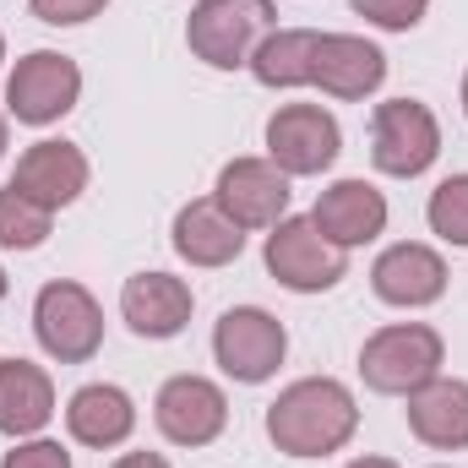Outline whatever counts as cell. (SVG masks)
<instances>
[{"instance_id": "obj_9", "label": "cell", "mask_w": 468, "mask_h": 468, "mask_svg": "<svg viewBox=\"0 0 468 468\" xmlns=\"http://www.w3.org/2000/svg\"><path fill=\"white\" fill-rule=\"evenodd\" d=\"M338 153H344V125H338L333 110H322V104H283V110H272V120H267V158L289 180L333 169Z\"/></svg>"}, {"instance_id": "obj_30", "label": "cell", "mask_w": 468, "mask_h": 468, "mask_svg": "<svg viewBox=\"0 0 468 468\" xmlns=\"http://www.w3.org/2000/svg\"><path fill=\"white\" fill-rule=\"evenodd\" d=\"M5 289H11V278H5V267H0V300H5Z\"/></svg>"}, {"instance_id": "obj_19", "label": "cell", "mask_w": 468, "mask_h": 468, "mask_svg": "<svg viewBox=\"0 0 468 468\" xmlns=\"http://www.w3.org/2000/svg\"><path fill=\"white\" fill-rule=\"evenodd\" d=\"M55 420V381L33 359H0V436L27 441Z\"/></svg>"}, {"instance_id": "obj_2", "label": "cell", "mask_w": 468, "mask_h": 468, "mask_svg": "<svg viewBox=\"0 0 468 468\" xmlns=\"http://www.w3.org/2000/svg\"><path fill=\"white\" fill-rule=\"evenodd\" d=\"M447 365V344L436 327L425 322H392V327H376L359 349V376L370 392L381 398H409L420 392L425 381H436Z\"/></svg>"}, {"instance_id": "obj_21", "label": "cell", "mask_w": 468, "mask_h": 468, "mask_svg": "<svg viewBox=\"0 0 468 468\" xmlns=\"http://www.w3.org/2000/svg\"><path fill=\"white\" fill-rule=\"evenodd\" d=\"M316 27H272L256 55H250V77L272 93H289V88H311V66H316Z\"/></svg>"}, {"instance_id": "obj_28", "label": "cell", "mask_w": 468, "mask_h": 468, "mask_svg": "<svg viewBox=\"0 0 468 468\" xmlns=\"http://www.w3.org/2000/svg\"><path fill=\"white\" fill-rule=\"evenodd\" d=\"M344 468H398L392 458H354V463H344Z\"/></svg>"}, {"instance_id": "obj_18", "label": "cell", "mask_w": 468, "mask_h": 468, "mask_svg": "<svg viewBox=\"0 0 468 468\" xmlns=\"http://www.w3.org/2000/svg\"><path fill=\"white\" fill-rule=\"evenodd\" d=\"M403 403H409L403 409L409 431L425 447H436V452H463L468 447V381L463 376H436L420 392H409Z\"/></svg>"}, {"instance_id": "obj_7", "label": "cell", "mask_w": 468, "mask_h": 468, "mask_svg": "<svg viewBox=\"0 0 468 468\" xmlns=\"http://www.w3.org/2000/svg\"><path fill=\"white\" fill-rule=\"evenodd\" d=\"M283 354H289V333L261 305H234V311L218 316V327H213V359H218V370L229 381H239V387L272 381L278 365H283Z\"/></svg>"}, {"instance_id": "obj_16", "label": "cell", "mask_w": 468, "mask_h": 468, "mask_svg": "<svg viewBox=\"0 0 468 468\" xmlns=\"http://www.w3.org/2000/svg\"><path fill=\"white\" fill-rule=\"evenodd\" d=\"M387 197L370 186V180H333L322 197H316V207H311V224L327 234L338 250H359V245H370V239H381L387 234Z\"/></svg>"}, {"instance_id": "obj_12", "label": "cell", "mask_w": 468, "mask_h": 468, "mask_svg": "<svg viewBox=\"0 0 468 468\" xmlns=\"http://www.w3.org/2000/svg\"><path fill=\"white\" fill-rule=\"evenodd\" d=\"M370 289L381 305H398V311H425L447 294V261L436 245H420V239H398L387 245L376 261H370Z\"/></svg>"}, {"instance_id": "obj_33", "label": "cell", "mask_w": 468, "mask_h": 468, "mask_svg": "<svg viewBox=\"0 0 468 468\" xmlns=\"http://www.w3.org/2000/svg\"><path fill=\"white\" fill-rule=\"evenodd\" d=\"M436 468H447V463H436Z\"/></svg>"}, {"instance_id": "obj_10", "label": "cell", "mask_w": 468, "mask_h": 468, "mask_svg": "<svg viewBox=\"0 0 468 468\" xmlns=\"http://www.w3.org/2000/svg\"><path fill=\"white\" fill-rule=\"evenodd\" d=\"M153 425L164 431V441L175 447H213L229 425V398L218 381L207 376H169L153 398Z\"/></svg>"}, {"instance_id": "obj_5", "label": "cell", "mask_w": 468, "mask_h": 468, "mask_svg": "<svg viewBox=\"0 0 468 468\" xmlns=\"http://www.w3.org/2000/svg\"><path fill=\"white\" fill-rule=\"evenodd\" d=\"M33 338L60 365H88L104 349V305L77 278H55L33 300Z\"/></svg>"}, {"instance_id": "obj_25", "label": "cell", "mask_w": 468, "mask_h": 468, "mask_svg": "<svg viewBox=\"0 0 468 468\" xmlns=\"http://www.w3.org/2000/svg\"><path fill=\"white\" fill-rule=\"evenodd\" d=\"M104 5L110 0H27V11L49 27H82V22L104 16Z\"/></svg>"}, {"instance_id": "obj_6", "label": "cell", "mask_w": 468, "mask_h": 468, "mask_svg": "<svg viewBox=\"0 0 468 468\" xmlns=\"http://www.w3.org/2000/svg\"><path fill=\"white\" fill-rule=\"evenodd\" d=\"M441 158V120L420 99H387L370 115V164L392 180H414Z\"/></svg>"}, {"instance_id": "obj_11", "label": "cell", "mask_w": 468, "mask_h": 468, "mask_svg": "<svg viewBox=\"0 0 468 468\" xmlns=\"http://www.w3.org/2000/svg\"><path fill=\"white\" fill-rule=\"evenodd\" d=\"M213 202L229 213L239 229H272L278 218H289V175L272 158H229L218 169Z\"/></svg>"}, {"instance_id": "obj_31", "label": "cell", "mask_w": 468, "mask_h": 468, "mask_svg": "<svg viewBox=\"0 0 468 468\" xmlns=\"http://www.w3.org/2000/svg\"><path fill=\"white\" fill-rule=\"evenodd\" d=\"M463 115H468V71H463Z\"/></svg>"}, {"instance_id": "obj_14", "label": "cell", "mask_w": 468, "mask_h": 468, "mask_svg": "<svg viewBox=\"0 0 468 468\" xmlns=\"http://www.w3.org/2000/svg\"><path fill=\"white\" fill-rule=\"evenodd\" d=\"M191 311H197V294H191V283L175 278V272H136V278H125V289H120V316H125V327H131L136 338H153V344L180 338L186 322H191Z\"/></svg>"}, {"instance_id": "obj_20", "label": "cell", "mask_w": 468, "mask_h": 468, "mask_svg": "<svg viewBox=\"0 0 468 468\" xmlns=\"http://www.w3.org/2000/svg\"><path fill=\"white\" fill-rule=\"evenodd\" d=\"M169 234H175L180 261H191V267H229V261H239V250H245V229L234 224L213 197L186 202L175 213V229Z\"/></svg>"}, {"instance_id": "obj_8", "label": "cell", "mask_w": 468, "mask_h": 468, "mask_svg": "<svg viewBox=\"0 0 468 468\" xmlns=\"http://www.w3.org/2000/svg\"><path fill=\"white\" fill-rule=\"evenodd\" d=\"M82 99V66L60 49H33L5 77V115L22 125H55Z\"/></svg>"}, {"instance_id": "obj_15", "label": "cell", "mask_w": 468, "mask_h": 468, "mask_svg": "<svg viewBox=\"0 0 468 468\" xmlns=\"http://www.w3.org/2000/svg\"><path fill=\"white\" fill-rule=\"evenodd\" d=\"M387 82V55L381 44L359 38V33H322L316 38V66H311V88H322L327 99L359 104Z\"/></svg>"}, {"instance_id": "obj_1", "label": "cell", "mask_w": 468, "mask_h": 468, "mask_svg": "<svg viewBox=\"0 0 468 468\" xmlns=\"http://www.w3.org/2000/svg\"><path fill=\"white\" fill-rule=\"evenodd\" d=\"M359 431V403L338 376H300L267 403V441L283 458H333Z\"/></svg>"}, {"instance_id": "obj_4", "label": "cell", "mask_w": 468, "mask_h": 468, "mask_svg": "<svg viewBox=\"0 0 468 468\" xmlns=\"http://www.w3.org/2000/svg\"><path fill=\"white\" fill-rule=\"evenodd\" d=\"M261 261L289 294H327L349 278V250H338L311 218H278L267 229Z\"/></svg>"}, {"instance_id": "obj_27", "label": "cell", "mask_w": 468, "mask_h": 468, "mask_svg": "<svg viewBox=\"0 0 468 468\" xmlns=\"http://www.w3.org/2000/svg\"><path fill=\"white\" fill-rule=\"evenodd\" d=\"M110 468H169V458L164 452H120Z\"/></svg>"}, {"instance_id": "obj_26", "label": "cell", "mask_w": 468, "mask_h": 468, "mask_svg": "<svg viewBox=\"0 0 468 468\" xmlns=\"http://www.w3.org/2000/svg\"><path fill=\"white\" fill-rule=\"evenodd\" d=\"M0 468H71V452L49 436H27V441H11Z\"/></svg>"}, {"instance_id": "obj_3", "label": "cell", "mask_w": 468, "mask_h": 468, "mask_svg": "<svg viewBox=\"0 0 468 468\" xmlns=\"http://www.w3.org/2000/svg\"><path fill=\"white\" fill-rule=\"evenodd\" d=\"M272 27H278L272 0H197L186 16V44L202 66L239 71V66H250L256 44Z\"/></svg>"}, {"instance_id": "obj_22", "label": "cell", "mask_w": 468, "mask_h": 468, "mask_svg": "<svg viewBox=\"0 0 468 468\" xmlns=\"http://www.w3.org/2000/svg\"><path fill=\"white\" fill-rule=\"evenodd\" d=\"M55 229V213H44L38 202H27L22 191H0V250H38Z\"/></svg>"}, {"instance_id": "obj_17", "label": "cell", "mask_w": 468, "mask_h": 468, "mask_svg": "<svg viewBox=\"0 0 468 468\" xmlns=\"http://www.w3.org/2000/svg\"><path fill=\"white\" fill-rule=\"evenodd\" d=\"M66 431L77 447H93V452H110L120 441H131L136 431V403L131 392L115 381H88L66 398Z\"/></svg>"}, {"instance_id": "obj_32", "label": "cell", "mask_w": 468, "mask_h": 468, "mask_svg": "<svg viewBox=\"0 0 468 468\" xmlns=\"http://www.w3.org/2000/svg\"><path fill=\"white\" fill-rule=\"evenodd\" d=\"M0 60H5V33H0Z\"/></svg>"}, {"instance_id": "obj_23", "label": "cell", "mask_w": 468, "mask_h": 468, "mask_svg": "<svg viewBox=\"0 0 468 468\" xmlns=\"http://www.w3.org/2000/svg\"><path fill=\"white\" fill-rule=\"evenodd\" d=\"M425 218H431V234H436V239L468 250V175H447V180L431 191Z\"/></svg>"}, {"instance_id": "obj_13", "label": "cell", "mask_w": 468, "mask_h": 468, "mask_svg": "<svg viewBox=\"0 0 468 468\" xmlns=\"http://www.w3.org/2000/svg\"><path fill=\"white\" fill-rule=\"evenodd\" d=\"M88 153L77 147V142H55V136H44V142H33L22 158H16V175H11V191H22L27 202H38L44 213H60V207H71L82 191H88Z\"/></svg>"}, {"instance_id": "obj_24", "label": "cell", "mask_w": 468, "mask_h": 468, "mask_svg": "<svg viewBox=\"0 0 468 468\" xmlns=\"http://www.w3.org/2000/svg\"><path fill=\"white\" fill-rule=\"evenodd\" d=\"M354 16H365L381 33H414L431 11V0H349Z\"/></svg>"}, {"instance_id": "obj_29", "label": "cell", "mask_w": 468, "mask_h": 468, "mask_svg": "<svg viewBox=\"0 0 468 468\" xmlns=\"http://www.w3.org/2000/svg\"><path fill=\"white\" fill-rule=\"evenodd\" d=\"M5 147H11V131H5V115H0V158H5Z\"/></svg>"}]
</instances>
